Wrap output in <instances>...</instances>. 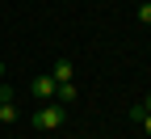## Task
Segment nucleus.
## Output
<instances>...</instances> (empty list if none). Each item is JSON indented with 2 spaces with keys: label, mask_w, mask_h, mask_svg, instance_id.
I'll list each match as a JSON object with an SVG mask.
<instances>
[{
  "label": "nucleus",
  "mask_w": 151,
  "mask_h": 139,
  "mask_svg": "<svg viewBox=\"0 0 151 139\" xmlns=\"http://www.w3.org/2000/svg\"><path fill=\"white\" fill-rule=\"evenodd\" d=\"M63 122H67V110L59 101H46L42 110H34V131H42V135H59Z\"/></svg>",
  "instance_id": "1"
},
{
  "label": "nucleus",
  "mask_w": 151,
  "mask_h": 139,
  "mask_svg": "<svg viewBox=\"0 0 151 139\" xmlns=\"http://www.w3.org/2000/svg\"><path fill=\"white\" fill-rule=\"evenodd\" d=\"M55 89H59V84L50 80V72H42V76H34V80H29V93H34L42 106H46V101H55Z\"/></svg>",
  "instance_id": "2"
},
{
  "label": "nucleus",
  "mask_w": 151,
  "mask_h": 139,
  "mask_svg": "<svg viewBox=\"0 0 151 139\" xmlns=\"http://www.w3.org/2000/svg\"><path fill=\"white\" fill-rule=\"evenodd\" d=\"M71 76H76V68H71V59H59V63L50 68V80H55V84H67Z\"/></svg>",
  "instance_id": "3"
},
{
  "label": "nucleus",
  "mask_w": 151,
  "mask_h": 139,
  "mask_svg": "<svg viewBox=\"0 0 151 139\" xmlns=\"http://www.w3.org/2000/svg\"><path fill=\"white\" fill-rule=\"evenodd\" d=\"M76 97H80V89H76L71 80H67V84H59V89H55V101H59V106H71V101H76Z\"/></svg>",
  "instance_id": "4"
},
{
  "label": "nucleus",
  "mask_w": 151,
  "mask_h": 139,
  "mask_svg": "<svg viewBox=\"0 0 151 139\" xmlns=\"http://www.w3.org/2000/svg\"><path fill=\"white\" fill-rule=\"evenodd\" d=\"M0 122H4V127L17 122V106H13V101H0Z\"/></svg>",
  "instance_id": "5"
},
{
  "label": "nucleus",
  "mask_w": 151,
  "mask_h": 139,
  "mask_svg": "<svg viewBox=\"0 0 151 139\" xmlns=\"http://www.w3.org/2000/svg\"><path fill=\"white\" fill-rule=\"evenodd\" d=\"M126 114H130V122H143V118H147V110H143V101H139V106H130Z\"/></svg>",
  "instance_id": "6"
},
{
  "label": "nucleus",
  "mask_w": 151,
  "mask_h": 139,
  "mask_svg": "<svg viewBox=\"0 0 151 139\" xmlns=\"http://www.w3.org/2000/svg\"><path fill=\"white\" fill-rule=\"evenodd\" d=\"M139 21H143V25H151V4H139Z\"/></svg>",
  "instance_id": "7"
},
{
  "label": "nucleus",
  "mask_w": 151,
  "mask_h": 139,
  "mask_svg": "<svg viewBox=\"0 0 151 139\" xmlns=\"http://www.w3.org/2000/svg\"><path fill=\"white\" fill-rule=\"evenodd\" d=\"M0 101H13V89L9 84H0Z\"/></svg>",
  "instance_id": "8"
},
{
  "label": "nucleus",
  "mask_w": 151,
  "mask_h": 139,
  "mask_svg": "<svg viewBox=\"0 0 151 139\" xmlns=\"http://www.w3.org/2000/svg\"><path fill=\"white\" fill-rule=\"evenodd\" d=\"M139 127H143V131H147V135H151V114H147V118H143V122H139Z\"/></svg>",
  "instance_id": "9"
},
{
  "label": "nucleus",
  "mask_w": 151,
  "mask_h": 139,
  "mask_svg": "<svg viewBox=\"0 0 151 139\" xmlns=\"http://www.w3.org/2000/svg\"><path fill=\"white\" fill-rule=\"evenodd\" d=\"M143 110H147V114H151V93H147V97H143Z\"/></svg>",
  "instance_id": "10"
},
{
  "label": "nucleus",
  "mask_w": 151,
  "mask_h": 139,
  "mask_svg": "<svg viewBox=\"0 0 151 139\" xmlns=\"http://www.w3.org/2000/svg\"><path fill=\"white\" fill-rule=\"evenodd\" d=\"M0 76H4V63H0Z\"/></svg>",
  "instance_id": "11"
}]
</instances>
